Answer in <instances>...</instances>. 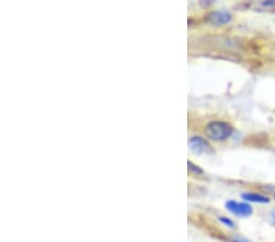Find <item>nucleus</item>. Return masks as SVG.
<instances>
[{
    "mask_svg": "<svg viewBox=\"0 0 275 242\" xmlns=\"http://www.w3.org/2000/svg\"><path fill=\"white\" fill-rule=\"evenodd\" d=\"M232 127L224 121H213L206 127V135L213 141H225L231 136Z\"/></svg>",
    "mask_w": 275,
    "mask_h": 242,
    "instance_id": "f257e3e1",
    "label": "nucleus"
},
{
    "mask_svg": "<svg viewBox=\"0 0 275 242\" xmlns=\"http://www.w3.org/2000/svg\"><path fill=\"white\" fill-rule=\"evenodd\" d=\"M190 148H191V151L195 154H198V156H201V154H209L213 152L210 144L206 139L201 137H192L190 139Z\"/></svg>",
    "mask_w": 275,
    "mask_h": 242,
    "instance_id": "f03ea898",
    "label": "nucleus"
},
{
    "mask_svg": "<svg viewBox=\"0 0 275 242\" xmlns=\"http://www.w3.org/2000/svg\"><path fill=\"white\" fill-rule=\"evenodd\" d=\"M226 208L231 213H234L237 217H250L253 213L252 207L247 203H241V202L229 201L226 203Z\"/></svg>",
    "mask_w": 275,
    "mask_h": 242,
    "instance_id": "7ed1b4c3",
    "label": "nucleus"
},
{
    "mask_svg": "<svg viewBox=\"0 0 275 242\" xmlns=\"http://www.w3.org/2000/svg\"><path fill=\"white\" fill-rule=\"evenodd\" d=\"M231 14L227 11H215L209 16L210 22H213L214 25H225L231 21Z\"/></svg>",
    "mask_w": 275,
    "mask_h": 242,
    "instance_id": "20e7f679",
    "label": "nucleus"
},
{
    "mask_svg": "<svg viewBox=\"0 0 275 242\" xmlns=\"http://www.w3.org/2000/svg\"><path fill=\"white\" fill-rule=\"evenodd\" d=\"M242 198L246 199V201H248V202H253V203H262V204L269 203L268 197L263 196V194H259V193H253V192L242 193Z\"/></svg>",
    "mask_w": 275,
    "mask_h": 242,
    "instance_id": "39448f33",
    "label": "nucleus"
},
{
    "mask_svg": "<svg viewBox=\"0 0 275 242\" xmlns=\"http://www.w3.org/2000/svg\"><path fill=\"white\" fill-rule=\"evenodd\" d=\"M187 165H189V169L191 170V172H194L195 174H202L203 173V170L201 169L200 167H197V165H195L192 162L187 163Z\"/></svg>",
    "mask_w": 275,
    "mask_h": 242,
    "instance_id": "423d86ee",
    "label": "nucleus"
},
{
    "mask_svg": "<svg viewBox=\"0 0 275 242\" xmlns=\"http://www.w3.org/2000/svg\"><path fill=\"white\" fill-rule=\"evenodd\" d=\"M220 222L223 223L224 225L229 226V228H235V224L234 222H232L231 219H229V218H225V217H220Z\"/></svg>",
    "mask_w": 275,
    "mask_h": 242,
    "instance_id": "0eeeda50",
    "label": "nucleus"
},
{
    "mask_svg": "<svg viewBox=\"0 0 275 242\" xmlns=\"http://www.w3.org/2000/svg\"><path fill=\"white\" fill-rule=\"evenodd\" d=\"M234 242H250L248 240L243 238H237V236H234Z\"/></svg>",
    "mask_w": 275,
    "mask_h": 242,
    "instance_id": "6e6552de",
    "label": "nucleus"
},
{
    "mask_svg": "<svg viewBox=\"0 0 275 242\" xmlns=\"http://www.w3.org/2000/svg\"><path fill=\"white\" fill-rule=\"evenodd\" d=\"M274 199H275V196H274Z\"/></svg>",
    "mask_w": 275,
    "mask_h": 242,
    "instance_id": "1a4fd4ad",
    "label": "nucleus"
}]
</instances>
